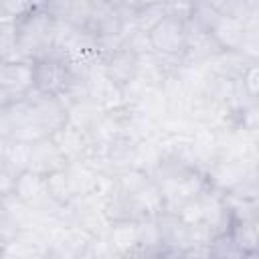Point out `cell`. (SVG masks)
I'll return each mask as SVG.
<instances>
[{
	"label": "cell",
	"mask_w": 259,
	"mask_h": 259,
	"mask_svg": "<svg viewBox=\"0 0 259 259\" xmlns=\"http://www.w3.org/2000/svg\"><path fill=\"white\" fill-rule=\"evenodd\" d=\"M125 26H127V18L121 12V8L115 4V0H91L89 14L83 26L87 34H91L95 40L111 38L123 34Z\"/></svg>",
	"instance_id": "277c9868"
},
{
	"label": "cell",
	"mask_w": 259,
	"mask_h": 259,
	"mask_svg": "<svg viewBox=\"0 0 259 259\" xmlns=\"http://www.w3.org/2000/svg\"><path fill=\"white\" fill-rule=\"evenodd\" d=\"M239 83H241L243 93L249 97V101H255L257 99V89H259V69H257L255 61H251L247 67L241 69Z\"/></svg>",
	"instance_id": "7c38bea8"
},
{
	"label": "cell",
	"mask_w": 259,
	"mask_h": 259,
	"mask_svg": "<svg viewBox=\"0 0 259 259\" xmlns=\"http://www.w3.org/2000/svg\"><path fill=\"white\" fill-rule=\"evenodd\" d=\"M71 67L59 55H45L30 61L32 93L45 97H63L71 83Z\"/></svg>",
	"instance_id": "3957f363"
},
{
	"label": "cell",
	"mask_w": 259,
	"mask_h": 259,
	"mask_svg": "<svg viewBox=\"0 0 259 259\" xmlns=\"http://www.w3.org/2000/svg\"><path fill=\"white\" fill-rule=\"evenodd\" d=\"M109 247L119 255H136L140 245L138 221H115L109 223Z\"/></svg>",
	"instance_id": "9c48e42d"
},
{
	"label": "cell",
	"mask_w": 259,
	"mask_h": 259,
	"mask_svg": "<svg viewBox=\"0 0 259 259\" xmlns=\"http://www.w3.org/2000/svg\"><path fill=\"white\" fill-rule=\"evenodd\" d=\"M16 200H20L22 204H26L28 208H32L34 212H42L49 210V206L59 208L61 204H57L49 192H47V184H45V176L34 172V170H22L14 176L12 182V192H10Z\"/></svg>",
	"instance_id": "5b68a950"
},
{
	"label": "cell",
	"mask_w": 259,
	"mask_h": 259,
	"mask_svg": "<svg viewBox=\"0 0 259 259\" xmlns=\"http://www.w3.org/2000/svg\"><path fill=\"white\" fill-rule=\"evenodd\" d=\"M45 184H47L49 196H51L57 204H61V206L69 204V202L75 198L73 188H71V182H69L67 166H65V168H59V170H55V172H51V174H47V176H45Z\"/></svg>",
	"instance_id": "8fae6325"
},
{
	"label": "cell",
	"mask_w": 259,
	"mask_h": 259,
	"mask_svg": "<svg viewBox=\"0 0 259 259\" xmlns=\"http://www.w3.org/2000/svg\"><path fill=\"white\" fill-rule=\"evenodd\" d=\"M146 32H148V40L154 55L162 59H184L190 28L182 12L168 10Z\"/></svg>",
	"instance_id": "7a4b0ae2"
},
{
	"label": "cell",
	"mask_w": 259,
	"mask_h": 259,
	"mask_svg": "<svg viewBox=\"0 0 259 259\" xmlns=\"http://www.w3.org/2000/svg\"><path fill=\"white\" fill-rule=\"evenodd\" d=\"M24 97H28V95L18 93L16 89H12L10 85H6V83L0 79V109L8 107V105H12V103H16V101H20V99H24Z\"/></svg>",
	"instance_id": "5bb4252c"
},
{
	"label": "cell",
	"mask_w": 259,
	"mask_h": 259,
	"mask_svg": "<svg viewBox=\"0 0 259 259\" xmlns=\"http://www.w3.org/2000/svg\"><path fill=\"white\" fill-rule=\"evenodd\" d=\"M65 166H67V160H65V156L61 154V150L57 148V144L53 142L51 136L38 138V140L32 142L28 170H34V172L47 176V174H51L59 168H65Z\"/></svg>",
	"instance_id": "ba28073f"
},
{
	"label": "cell",
	"mask_w": 259,
	"mask_h": 259,
	"mask_svg": "<svg viewBox=\"0 0 259 259\" xmlns=\"http://www.w3.org/2000/svg\"><path fill=\"white\" fill-rule=\"evenodd\" d=\"M55 24L47 8L28 10L14 20V45L22 59L32 61L45 55H53L55 45Z\"/></svg>",
	"instance_id": "6da1fadb"
},
{
	"label": "cell",
	"mask_w": 259,
	"mask_h": 259,
	"mask_svg": "<svg viewBox=\"0 0 259 259\" xmlns=\"http://www.w3.org/2000/svg\"><path fill=\"white\" fill-rule=\"evenodd\" d=\"M26 4L30 6V10H40V8H47L51 0H26Z\"/></svg>",
	"instance_id": "9a60e30c"
},
{
	"label": "cell",
	"mask_w": 259,
	"mask_h": 259,
	"mask_svg": "<svg viewBox=\"0 0 259 259\" xmlns=\"http://www.w3.org/2000/svg\"><path fill=\"white\" fill-rule=\"evenodd\" d=\"M208 34L221 53H243L249 40V26L245 20L219 16Z\"/></svg>",
	"instance_id": "52a82bcc"
},
{
	"label": "cell",
	"mask_w": 259,
	"mask_h": 259,
	"mask_svg": "<svg viewBox=\"0 0 259 259\" xmlns=\"http://www.w3.org/2000/svg\"><path fill=\"white\" fill-rule=\"evenodd\" d=\"M30 148H32V142H28V140H20V138L6 140L4 166L14 176L22 170H28V166H30Z\"/></svg>",
	"instance_id": "30bf717a"
},
{
	"label": "cell",
	"mask_w": 259,
	"mask_h": 259,
	"mask_svg": "<svg viewBox=\"0 0 259 259\" xmlns=\"http://www.w3.org/2000/svg\"><path fill=\"white\" fill-rule=\"evenodd\" d=\"M0 8H2L4 16L10 18V20L20 18L22 14H26L30 10V6L26 4V0H0Z\"/></svg>",
	"instance_id": "4fadbf2b"
},
{
	"label": "cell",
	"mask_w": 259,
	"mask_h": 259,
	"mask_svg": "<svg viewBox=\"0 0 259 259\" xmlns=\"http://www.w3.org/2000/svg\"><path fill=\"white\" fill-rule=\"evenodd\" d=\"M4 150H6V140L0 136V166H4Z\"/></svg>",
	"instance_id": "2e32d148"
},
{
	"label": "cell",
	"mask_w": 259,
	"mask_h": 259,
	"mask_svg": "<svg viewBox=\"0 0 259 259\" xmlns=\"http://www.w3.org/2000/svg\"><path fill=\"white\" fill-rule=\"evenodd\" d=\"M99 61H101V73L119 91H125L140 77V57L134 55L132 51L123 49V47L101 55Z\"/></svg>",
	"instance_id": "8992f818"
}]
</instances>
